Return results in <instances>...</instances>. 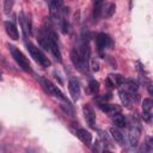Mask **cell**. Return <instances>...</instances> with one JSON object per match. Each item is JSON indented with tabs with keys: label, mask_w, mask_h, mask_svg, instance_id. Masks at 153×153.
Instances as JSON below:
<instances>
[{
	"label": "cell",
	"mask_w": 153,
	"mask_h": 153,
	"mask_svg": "<svg viewBox=\"0 0 153 153\" xmlns=\"http://www.w3.org/2000/svg\"><path fill=\"white\" fill-rule=\"evenodd\" d=\"M60 108L66 112V114H73V109H72V105L69 104V103H66V104H61L60 105Z\"/></svg>",
	"instance_id": "603a6c76"
},
{
	"label": "cell",
	"mask_w": 153,
	"mask_h": 153,
	"mask_svg": "<svg viewBox=\"0 0 153 153\" xmlns=\"http://www.w3.org/2000/svg\"><path fill=\"white\" fill-rule=\"evenodd\" d=\"M75 134H76V136H78L84 143H91V141H92V135H91V133L87 131L86 129L79 128Z\"/></svg>",
	"instance_id": "8fae6325"
},
{
	"label": "cell",
	"mask_w": 153,
	"mask_h": 153,
	"mask_svg": "<svg viewBox=\"0 0 153 153\" xmlns=\"http://www.w3.org/2000/svg\"><path fill=\"white\" fill-rule=\"evenodd\" d=\"M26 48H27V50H29L31 57H32L38 65H41V66L44 67V68H47V67L50 66L49 59L44 55V53H43L38 47L33 45L32 43H26Z\"/></svg>",
	"instance_id": "6da1fadb"
},
{
	"label": "cell",
	"mask_w": 153,
	"mask_h": 153,
	"mask_svg": "<svg viewBox=\"0 0 153 153\" xmlns=\"http://www.w3.org/2000/svg\"><path fill=\"white\" fill-rule=\"evenodd\" d=\"M88 90L92 94H97L98 91H99V82L94 79H92L90 82H88Z\"/></svg>",
	"instance_id": "ffe728a7"
},
{
	"label": "cell",
	"mask_w": 153,
	"mask_h": 153,
	"mask_svg": "<svg viewBox=\"0 0 153 153\" xmlns=\"http://www.w3.org/2000/svg\"><path fill=\"white\" fill-rule=\"evenodd\" d=\"M60 25H61L62 32H63V33H68V31H69V24H68L67 19H63V20L60 23Z\"/></svg>",
	"instance_id": "cb8c5ba5"
},
{
	"label": "cell",
	"mask_w": 153,
	"mask_h": 153,
	"mask_svg": "<svg viewBox=\"0 0 153 153\" xmlns=\"http://www.w3.org/2000/svg\"><path fill=\"white\" fill-rule=\"evenodd\" d=\"M112 122H114V124H115L116 127H118V128H124V127H127V120H126V117H124L121 112H117V114H115V115L112 116Z\"/></svg>",
	"instance_id": "7c38bea8"
},
{
	"label": "cell",
	"mask_w": 153,
	"mask_h": 153,
	"mask_svg": "<svg viewBox=\"0 0 153 153\" xmlns=\"http://www.w3.org/2000/svg\"><path fill=\"white\" fill-rule=\"evenodd\" d=\"M92 69L93 71H98L99 68H98V63L96 62V61H92Z\"/></svg>",
	"instance_id": "4316f807"
},
{
	"label": "cell",
	"mask_w": 153,
	"mask_h": 153,
	"mask_svg": "<svg viewBox=\"0 0 153 153\" xmlns=\"http://www.w3.org/2000/svg\"><path fill=\"white\" fill-rule=\"evenodd\" d=\"M13 5H14V1H13V0H5V1H4V10H5V13L8 14V13L11 12Z\"/></svg>",
	"instance_id": "7402d4cb"
},
{
	"label": "cell",
	"mask_w": 153,
	"mask_h": 153,
	"mask_svg": "<svg viewBox=\"0 0 153 153\" xmlns=\"http://www.w3.org/2000/svg\"><path fill=\"white\" fill-rule=\"evenodd\" d=\"M103 153H112V152H110V151H108V149H104Z\"/></svg>",
	"instance_id": "83f0119b"
},
{
	"label": "cell",
	"mask_w": 153,
	"mask_h": 153,
	"mask_svg": "<svg viewBox=\"0 0 153 153\" xmlns=\"http://www.w3.org/2000/svg\"><path fill=\"white\" fill-rule=\"evenodd\" d=\"M126 82H127V87H128V90H129L131 93L137 92V90H139V84H137L134 79H128V80H126Z\"/></svg>",
	"instance_id": "ac0fdd59"
},
{
	"label": "cell",
	"mask_w": 153,
	"mask_h": 153,
	"mask_svg": "<svg viewBox=\"0 0 153 153\" xmlns=\"http://www.w3.org/2000/svg\"><path fill=\"white\" fill-rule=\"evenodd\" d=\"M108 78H109L110 81L112 82L114 87H115V86H116V87H121V86L126 82V79H124L121 74H110Z\"/></svg>",
	"instance_id": "9a60e30c"
},
{
	"label": "cell",
	"mask_w": 153,
	"mask_h": 153,
	"mask_svg": "<svg viewBox=\"0 0 153 153\" xmlns=\"http://www.w3.org/2000/svg\"><path fill=\"white\" fill-rule=\"evenodd\" d=\"M153 106V102L151 98H145L142 100V112H151Z\"/></svg>",
	"instance_id": "d6986e66"
},
{
	"label": "cell",
	"mask_w": 153,
	"mask_h": 153,
	"mask_svg": "<svg viewBox=\"0 0 153 153\" xmlns=\"http://www.w3.org/2000/svg\"><path fill=\"white\" fill-rule=\"evenodd\" d=\"M5 30H6L7 35L10 36V38H12L13 41L18 39V37H19L18 29H17V26L14 25V23H13V22H10V20L5 22Z\"/></svg>",
	"instance_id": "9c48e42d"
},
{
	"label": "cell",
	"mask_w": 153,
	"mask_h": 153,
	"mask_svg": "<svg viewBox=\"0 0 153 153\" xmlns=\"http://www.w3.org/2000/svg\"><path fill=\"white\" fill-rule=\"evenodd\" d=\"M120 98L126 108H131V97L126 91H123V90L120 91Z\"/></svg>",
	"instance_id": "e0dca14e"
},
{
	"label": "cell",
	"mask_w": 153,
	"mask_h": 153,
	"mask_svg": "<svg viewBox=\"0 0 153 153\" xmlns=\"http://www.w3.org/2000/svg\"><path fill=\"white\" fill-rule=\"evenodd\" d=\"M99 108H100L102 111H104L106 114H110V115H115V114L120 112V108L117 105H111V104L103 103V104H99Z\"/></svg>",
	"instance_id": "4fadbf2b"
},
{
	"label": "cell",
	"mask_w": 153,
	"mask_h": 153,
	"mask_svg": "<svg viewBox=\"0 0 153 153\" xmlns=\"http://www.w3.org/2000/svg\"><path fill=\"white\" fill-rule=\"evenodd\" d=\"M115 10H116V5L115 4H109L108 5V7L105 8V17L106 18H110V17H112L114 16V13H115Z\"/></svg>",
	"instance_id": "44dd1931"
},
{
	"label": "cell",
	"mask_w": 153,
	"mask_h": 153,
	"mask_svg": "<svg viewBox=\"0 0 153 153\" xmlns=\"http://www.w3.org/2000/svg\"><path fill=\"white\" fill-rule=\"evenodd\" d=\"M19 22H20V26H22L24 36L25 37L30 36L31 35V20H30V18H27L24 12H20L19 13Z\"/></svg>",
	"instance_id": "52a82bcc"
},
{
	"label": "cell",
	"mask_w": 153,
	"mask_h": 153,
	"mask_svg": "<svg viewBox=\"0 0 153 153\" xmlns=\"http://www.w3.org/2000/svg\"><path fill=\"white\" fill-rule=\"evenodd\" d=\"M103 5H104L103 1H94V4H93V19H94V22H97L100 18L102 12H103Z\"/></svg>",
	"instance_id": "5bb4252c"
},
{
	"label": "cell",
	"mask_w": 153,
	"mask_h": 153,
	"mask_svg": "<svg viewBox=\"0 0 153 153\" xmlns=\"http://www.w3.org/2000/svg\"><path fill=\"white\" fill-rule=\"evenodd\" d=\"M110 134H111L112 139H114L116 142L123 145V142H124V137H123V134H122L118 129H116V128H114V127L110 128Z\"/></svg>",
	"instance_id": "2e32d148"
},
{
	"label": "cell",
	"mask_w": 153,
	"mask_h": 153,
	"mask_svg": "<svg viewBox=\"0 0 153 153\" xmlns=\"http://www.w3.org/2000/svg\"><path fill=\"white\" fill-rule=\"evenodd\" d=\"M96 43H97L98 51H99L100 54H103V50L106 49L108 47H110V45L112 44L110 37H109L106 33H104V32H100V33L97 35V37H96Z\"/></svg>",
	"instance_id": "8992f818"
},
{
	"label": "cell",
	"mask_w": 153,
	"mask_h": 153,
	"mask_svg": "<svg viewBox=\"0 0 153 153\" xmlns=\"http://www.w3.org/2000/svg\"><path fill=\"white\" fill-rule=\"evenodd\" d=\"M84 115H85V118H86V122L88 123V126L91 128H94V121H96V115L93 112V109L90 106V105H85L84 106Z\"/></svg>",
	"instance_id": "30bf717a"
},
{
	"label": "cell",
	"mask_w": 153,
	"mask_h": 153,
	"mask_svg": "<svg viewBox=\"0 0 153 153\" xmlns=\"http://www.w3.org/2000/svg\"><path fill=\"white\" fill-rule=\"evenodd\" d=\"M142 117L146 122H151L152 121V114L151 112H142Z\"/></svg>",
	"instance_id": "484cf974"
},
{
	"label": "cell",
	"mask_w": 153,
	"mask_h": 153,
	"mask_svg": "<svg viewBox=\"0 0 153 153\" xmlns=\"http://www.w3.org/2000/svg\"><path fill=\"white\" fill-rule=\"evenodd\" d=\"M38 80H39L42 87H43L49 94H51V96L59 98L60 100H62V102H65V103H69L68 99H67V97L63 94V92H62L57 86H55L50 80H48V79H45V78H43V76H41Z\"/></svg>",
	"instance_id": "7a4b0ae2"
},
{
	"label": "cell",
	"mask_w": 153,
	"mask_h": 153,
	"mask_svg": "<svg viewBox=\"0 0 153 153\" xmlns=\"http://www.w3.org/2000/svg\"><path fill=\"white\" fill-rule=\"evenodd\" d=\"M145 147H146V153H152V139L151 137H148Z\"/></svg>",
	"instance_id": "d4e9b609"
},
{
	"label": "cell",
	"mask_w": 153,
	"mask_h": 153,
	"mask_svg": "<svg viewBox=\"0 0 153 153\" xmlns=\"http://www.w3.org/2000/svg\"><path fill=\"white\" fill-rule=\"evenodd\" d=\"M71 60L79 72H81L82 74L88 73V62L80 55L78 49H73L71 51Z\"/></svg>",
	"instance_id": "277c9868"
},
{
	"label": "cell",
	"mask_w": 153,
	"mask_h": 153,
	"mask_svg": "<svg viewBox=\"0 0 153 153\" xmlns=\"http://www.w3.org/2000/svg\"><path fill=\"white\" fill-rule=\"evenodd\" d=\"M10 50H11V54H12V57L14 59V61L19 65V67L24 71V72H31V66H30V62L29 60L25 57V55L16 47L13 45H10Z\"/></svg>",
	"instance_id": "3957f363"
},
{
	"label": "cell",
	"mask_w": 153,
	"mask_h": 153,
	"mask_svg": "<svg viewBox=\"0 0 153 153\" xmlns=\"http://www.w3.org/2000/svg\"><path fill=\"white\" fill-rule=\"evenodd\" d=\"M140 134H141V124H140V121L135 117L134 123H131V127L129 129V140H130V143L133 147H135L137 145Z\"/></svg>",
	"instance_id": "5b68a950"
},
{
	"label": "cell",
	"mask_w": 153,
	"mask_h": 153,
	"mask_svg": "<svg viewBox=\"0 0 153 153\" xmlns=\"http://www.w3.org/2000/svg\"><path fill=\"white\" fill-rule=\"evenodd\" d=\"M68 90H69L72 99L74 102L78 100L79 97H80V86H79V82L76 81V79H74V78L69 79V81H68Z\"/></svg>",
	"instance_id": "ba28073f"
}]
</instances>
